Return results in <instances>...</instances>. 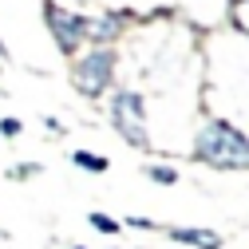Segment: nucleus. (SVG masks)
I'll use <instances>...</instances> for the list:
<instances>
[{"mask_svg": "<svg viewBox=\"0 0 249 249\" xmlns=\"http://www.w3.org/2000/svg\"><path fill=\"white\" fill-rule=\"evenodd\" d=\"M111 107H115V111H123V115H131L135 123H146V99L139 95L135 87H115Z\"/></svg>", "mask_w": 249, "mask_h": 249, "instance_id": "obj_7", "label": "nucleus"}, {"mask_svg": "<svg viewBox=\"0 0 249 249\" xmlns=\"http://www.w3.org/2000/svg\"><path fill=\"white\" fill-rule=\"evenodd\" d=\"M142 174H146L150 182H159V186H178V182H182V174H178L170 162H146Z\"/></svg>", "mask_w": 249, "mask_h": 249, "instance_id": "obj_9", "label": "nucleus"}, {"mask_svg": "<svg viewBox=\"0 0 249 249\" xmlns=\"http://www.w3.org/2000/svg\"><path fill=\"white\" fill-rule=\"evenodd\" d=\"M115 64H119L115 48H91V52H83L75 64H71V83H75V91L87 95V99L107 95V91L115 87Z\"/></svg>", "mask_w": 249, "mask_h": 249, "instance_id": "obj_2", "label": "nucleus"}, {"mask_svg": "<svg viewBox=\"0 0 249 249\" xmlns=\"http://www.w3.org/2000/svg\"><path fill=\"white\" fill-rule=\"evenodd\" d=\"M87 226L95 230V233H107V237L123 233V222H119V217H111V213H103V210H91V213H87Z\"/></svg>", "mask_w": 249, "mask_h": 249, "instance_id": "obj_10", "label": "nucleus"}, {"mask_svg": "<svg viewBox=\"0 0 249 249\" xmlns=\"http://www.w3.org/2000/svg\"><path fill=\"white\" fill-rule=\"evenodd\" d=\"M44 123H48V131H55V135H59V131H64V123H59V119H55V115H48V119H44Z\"/></svg>", "mask_w": 249, "mask_h": 249, "instance_id": "obj_14", "label": "nucleus"}, {"mask_svg": "<svg viewBox=\"0 0 249 249\" xmlns=\"http://www.w3.org/2000/svg\"><path fill=\"white\" fill-rule=\"evenodd\" d=\"M123 226H127V230H146V233H154V230H159V222H150V217H139V213H131Z\"/></svg>", "mask_w": 249, "mask_h": 249, "instance_id": "obj_13", "label": "nucleus"}, {"mask_svg": "<svg viewBox=\"0 0 249 249\" xmlns=\"http://www.w3.org/2000/svg\"><path fill=\"white\" fill-rule=\"evenodd\" d=\"M194 159L213 170H249V135L230 119L213 115L194 135Z\"/></svg>", "mask_w": 249, "mask_h": 249, "instance_id": "obj_1", "label": "nucleus"}, {"mask_svg": "<svg viewBox=\"0 0 249 249\" xmlns=\"http://www.w3.org/2000/svg\"><path fill=\"white\" fill-rule=\"evenodd\" d=\"M127 24H131V16L119 12V8L99 12L95 20H87V40H91V48H111L123 32H127Z\"/></svg>", "mask_w": 249, "mask_h": 249, "instance_id": "obj_4", "label": "nucleus"}, {"mask_svg": "<svg viewBox=\"0 0 249 249\" xmlns=\"http://www.w3.org/2000/svg\"><path fill=\"white\" fill-rule=\"evenodd\" d=\"M107 249H115V245H107Z\"/></svg>", "mask_w": 249, "mask_h": 249, "instance_id": "obj_16", "label": "nucleus"}, {"mask_svg": "<svg viewBox=\"0 0 249 249\" xmlns=\"http://www.w3.org/2000/svg\"><path fill=\"white\" fill-rule=\"evenodd\" d=\"M107 119H111L115 135L127 142V146H135V150H150V131H146V123H135L131 115H123V111H115V107H107Z\"/></svg>", "mask_w": 249, "mask_h": 249, "instance_id": "obj_5", "label": "nucleus"}, {"mask_svg": "<svg viewBox=\"0 0 249 249\" xmlns=\"http://www.w3.org/2000/svg\"><path fill=\"white\" fill-rule=\"evenodd\" d=\"M36 174H44V166H40V162H16V166L8 170V178H12V182H24V178H36Z\"/></svg>", "mask_w": 249, "mask_h": 249, "instance_id": "obj_11", "label": "nucleus"}, {"mask_svg": "<svg viewBox=\"0 0 249 249\" xmlns=\"http://www.w3.org/2000/svg\"><path fill=\"white\" fill-rule=\"evenodd\" d=\"M166 237L178 245H194V249H222V233L206 226H170Z\"/></svg>", "mask_w": 249, "mask_h": 249, "instance_id": "obj_6", "label": "nucleus"}, {"mask_svg": "<svg viewBox=\"0 0 249 249\" xmlns=\"http://www.w3.org/2000/svg\"><path fill=\"white\" fill-rule=\"evenodd\" d=\"M71 162L87 174H107L111 170V159L107 154H95V150H71Z\"/></svg>", "mask_w": 249, "mask_h": 249, "instance_id": "obj_8", "label": "nucleus"}, {"mask_svg": "<svg viewBox=\"0 0 249 249\" xmlns=\"http://www.w3.org/2000/svg\"><path fill=\"white\" fill-rule=\"evenodd\" d=\"M0 135H4V139H20V135H24V123L12 119V115H8V119H0Z\"/></svg>", "mask_w": 249, "mask_h": 249, "instance_id": "obj_12", "label": "nucleus"}, {"mask_svg": "<svg viewBox=\"0 0 249 249\" xmlns=\"http://www.w3.org/2000/svg\"><path fill=\"white\" fill-rule=\"evenodd\" d=\"M71 249H87V245H71Z\"/></svg>", "mask_w": 249, "mask_h": 249, "instance_id": "obj_15", "label": "nucleus"}, {"mask_svg": "<svg viewBox=\"0 0 249 249\" xmlns=\"http://www.w3.org/2000/svg\"><path fill=\"white\" fill-rule=\"evenodd\" d=\"M44 24H48L55 48L64 52V55H75L79 44H87V16L64 8L59 0H44Z\"/></svg>", "mask_w": 249, "mask_h": 249, "instance_id": "obj_3", "label": "nucleus"}]
</instances>
